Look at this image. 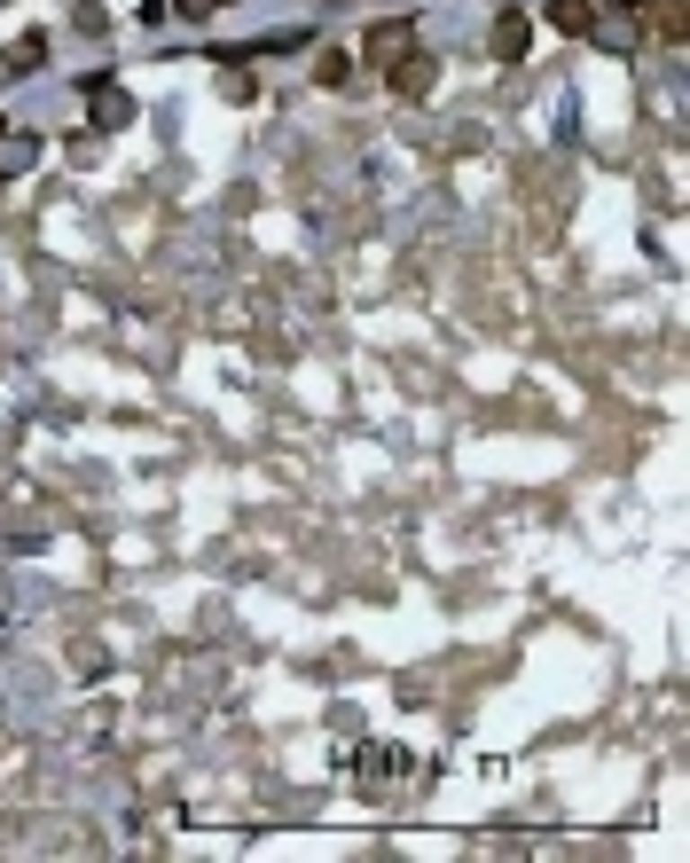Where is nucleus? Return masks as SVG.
Wrapping results in <instances>:
<instances>
[{
  "mask_svg": "<svg viewBox=\"0 0 690 863\" xmlns=\"http://www.w3.org/2000/svg\"><path fill=\"white\" fill-rule=\"evenodd\" d=\"M549 24H565V31H588V8H580V0H557V8H549Z\"/></svg>",
  "mask_w": 690,
  "mask_h": 863,
  "instance_id": "obj_1",
  "label": "nucleus"
},
{
  "mask_svg": "<svg viewBox=\"0 0 690 863\" xmlns=\"http://www.w3.org/2000/svg\"><path fill=\"white\" fill-rule=\"evenodd\" d=\"M494 48H502V56H518V48H526V24H518V16H502V31H494Z\"/></svg>",
  "mask_w": 690,
  "mask_h": 863,
  "instance_id": "obj_2",
  "label": "nucleus"
}]
</instances>
